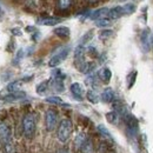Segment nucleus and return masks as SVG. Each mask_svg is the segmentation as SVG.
<instances>
[{
  "label": "nucleus",
  "mask_w": 153,
  "mask_h": 153,
  "mask_svg": "<svg viewBox=\"0 0 153 153\" xmlns=\"http://www.w3.org/2000/svg\"><path fill=\"white\" fill-rule=\"evenodd\" d=\"M57 135H58V140L62 144L67 143L70 137H71V133H72V130H73V124L70 119L65 118L60 121V124L58 125L57 127Z\"/></svg>",
  "instance_id": "nucleus-1"
},
{
  "label": "nucleus",
  "mask_w": 153,
  "mask_h": 153,
  "mask_svg": "<svg viewBox=\"0 0 153 153\" xmlns=\"http://www.w3.org/2000/svg\"><path fill=\"white\" fill-rule=\"evenodd\" d=\"M36 128H37L36 115L33 113H27V114L24 115V119H22V133L25 135V138L31 139L36 133Z\"/></svg>",
  "instance_id": "nucleus-2"
},
{
  "label": "nucleus",
  "mask_w": 153,
  "mask_h": 153,
  "mask_svg": "<svg viewBox=\"0 0 153 153\" xmlns=\"http://www.w3.org/2000/svg\"><path fill=\"white\" fill-rule=\"evenodd\" d=\"M45 126L48 132L54 131L58 127V113L54 110H47L45 113Z\"/></svg>",
  "instance_id": "nucleus-3"
},
{
  "label": "nucleus",
  "mask_w": 153,
  "mask_h": 153,
  "mask_svg": "<svg viewBox=\"0 0 153 153\" xmlns=\"http://www.w3.org/2000/svg\"><path fill=\"white\" fill-rule=\"evenodd\" d=\"M68 53H70V47H68V46L62 47L59 52H57L53 57L50 59V61H48V66H50V67H57L58 65H60V64L67 58Z\"/></svg>",
  "instance_id": "nucleus-4"
},
{
  "label": "nucleus",
  "mask_w": 153,
  "mask_h": 153,
  "mask_svg": "<svg viewBox=\"0 0 153 153\" xmlns=\"http://www.w3.org/2000/svg\"><path fill=\"white\" fill-rule=\"evenodd\" d=\"M12 141V132L6 123H0V143L1 145Z\"/></svg>",
  "instance_id": "nucleus-5"
},
{
  "label": "nucleus",
  "mask_w": 153,
  "mask_h": 153,
  "mask_svg": "<svg viewBox=\"0 0 153 153\" xmlns=\"http://www.w3.org/2000/svg\"><path fill=\"white\" fill-rule=\"evenodd\" d=\"M140 40H141V44H143V47H144L145 52H147L152 46L151 45V31H150V28H145L141 32Z\"/></svg>",
  "instance_id": "nucleus-6"
},
{
  "label": "nucleus",
  "mask_w": 153,
  "mask_h": 153,
  "mask_svg": "<svg viewBox=\"0 0 153 153\" xmlns=\"http://www.w3.org/2000/svg\"><path fill=\"white\" fill-rule=\"evenodd\" d=\"M70 90H71L72 96L74 97L76 100H79V101H81V100H82V96H84V88H82V86H81L79 82H73V84L71 85Z\"/></svg>",
  "instance_id": "nucleus-7"
},
{
  "label": "nucleus",
  "mask_w": 153,
  "mask_h": 153,
  "mask_svg": "<svg viewBox=\"0 0 153 153\" xmlns=\"http://www.w3.org/2000/svg\"><path fill=\"white\" fill-rule=\"evenodd\" d=\"M26 97V93L22 92V91H18V92H12V93H8L6 96H4L2 100L4 101H7V102H12V101H18L21 100Z\"/></svg>",
  "instance_id": "nucleus-8"
},
{
  "label": "nucleus",
  "mask_w": 153,
  "mask_h": 153,
  "mask_svg": "<svg viewBox=\"0 0 153 153\" xmlns=\"http://www.w3.org/2000/svg\"><path fill=\"white\" fill-rule=\"evenodd\" d=\"M59 22H61L60 18H54V17H46V18H39L37 20L38 25H44V26H54Z\"/></svg>",
  "instance_id": "nucleus-9"
},
{
  "label": "nucleus",
  "mask_w": 153,
  "mask_h": 153,
  "mask_svg": "<svg viewBox=\"0 0 153 153\" xmlns=\"http://www.w3.org/2000/svg\"><path fill=\"white\" fill-rule=\"evenodd\" d=\"M108 19L111 20H115V19H119L121 18L123 16H125L124 13V10H123V6H115L113 8H111L108 11Z\"/></svg>",
  "instance_id": "nucleus-10"
},
{
  "label": "nucleus",
  "mask_w": 153,
  "mask_h": 153,
  "mask_svg": "<svg viewBox=\"0 0 153 153\" xmlns=\"http://www.w3.org/2000/svg\"><path fill=\"white\" fill-rule=\"evenodd\" d=\"M108 8L107 7H101V8H98L96 11H93L92 13H91V16H90V19L92 20H99V19H102V18H105L107 14H108Z\"/></svg>",
  "instance_id": "nucleus-11"
},
{
  "label": "nucleus",
  "mask_w": 153,
  "mask_h": 153,
  "mask_svg": "<svg viewBox=\"0 0 153 153\" xmlns=\"http://www.w3.org/2000/svg\"><path fill=\"white\" fill-rule=\"evenodd\" d=\"M100 98H101V100L104 102H112V101H114V98H115L114 91L111 87H107V88H105L102 91Z\"/></svg>",
  "instance_id": "nucleus-12"
},
{
  "label": "nucleus",
  "mask_w": 153,
  "mask_h": 153,
  "mask_svg": "<svg viewBox=\"0 0 153 153\" xmlns=\"http://www.w3.org/2000/svg\"><path fill=\"white\" fill-rule=\"evenodd\" d=\"M97 65L93 61H85L81 66H80V72L84 74H92V72L96 70Z\"/></svg>",
  "instance_id": "nucleus-13"
},
{
  "label": "nucleus",
  "mask_w": 153,
  "mask_h": 153,
  "mask_svg": "<svg viewBox=\"0 0 153 153\" xmlns=\"http://www.w3.org/2000/svg\"><path fill=\"white\" fill-rule=\"evenodd\" d=\"M50 85L52 87V90L54 92H58V93H61L65 91V85H64V80L61 79H52L50 81Z\"/></svg>",
  "instance_id": "nucleus-14"
},
{
  "label": "nucleus",
  "mask_w": 153,
  "mask_h": 153,
  "mask_svg": "<svg viewBox=\"0 0 153 153\" xmlns=\"http://www.w3.org/2000/svg\"><path fill=\"white\" fill-rule=\"evenodd\" d=\"M98 76L100 78V80H101L102 82L107 84V82H110V80H111V78H112V71H111L108 67H104V68H101V70L99 71Z\"/></svg>",
  "instance_id": "nucleus-15"
},
{
  "label": "nucleus",
  "mask_w": 153,
  "mask_h": 153,
  "mask_svg": "<svg viewBox=\"0 0 153 153\" xmlns=\"http://www.w3.org/2000/svg\"><path fill=\"white\" fill-rule=\"evenodd\" d=\"M53 32H54L56 36H58L59 38H61V39H67L71 36V31H70V28L66 27V26H59L57 28H54Z\"/></svg>",
  "instance_id": "nucleus-16"
},
{
  "label": "nucleus",
  "mask_w": 153,
  "mask_h": 153,
  "mask_svg": "<svg viewBox=\"0 0 153 153\" xmlns=\"http://www.w3.org/2000/svg\"><path fill=\"white\" fill-rule=\"evenodd\" d=\"M45 101L48 102V104H53V105H61V106H67V107L70 106L68 104H65L60 97H57V96L47 97V98L45 99Z\"/></svg>",
  "instance_id": "nucleus-17"
},
{
  "label": "nucleus",
  "mask_w": 153,
  "mask_h": 153,
  "mask_svg": "<svg viewBox=\"0 0 153 153\" xmlns=\"http://www.w3.org/2000/svg\"><path fill=\"white\" fill-rule=\"evenodd\" d=\"M48 88H50V81L48 80L42 81V82H40L37 86V93H38L39 96H44L48 91Z\"/></svg>",
  "instance_id": "nucleus-18"
},
{
  "label": "nucleus",
  "mask_w": 153,
  "mask_h": 153,
  "mask_svg": "<svg viewBox=\"0 0 153 153\" xmlns=\"http://www.w3.org/2000/svg\"><path fill=\"white\" fill-rule=\"evenodd\" d=\"M87 140V138H86V135L84 133H79L78 135L76 137V139H74V146H76V150H80L81 149V146L84 145V143Z\"/></svg>",
  "instance_id": "nucleus-19"
},
{
  "label": "nucleus",
  "mask_w": 153,
  "mask_h": 153,
  "mask_svg": "<svg viewBox=\"0 0 153 153\" xmlns=\"http://www.w3.org/2000/svg\"><path fill=\"white\" fill-rule=\"evenodd\" d=\"M86 98H87V100H88L90 102H92V104H98V102H99V96L97 94V92L94 90L87 91Z\"/></svg>",
  "instance_id": "nucleus-20"
},
{
  "label": "nucleus",
  "mask_w": 153,
  "mask_h": 153,
  "mask_svg": "<svg viewBox=\"0 0 153 153\" xmlns=\"http://www.w3.org/2000/svg\"><path fill=\"white\" fill-rule=\"evenodd\" d=\"M79 151L81 153H93V144H92V141L87 139Z\"/></svg>",
  "instance_id": "nucleus-21"
},
{
  "label": "nucleus",
  "mask_w": 153,
  "mask_h": 153,
  "mask_svg": "<svg viewBox=\"0 0 153 153\" xmlns=\"http://www.w3.org/2000/svg\"><path fill=\"white\" fill-rule=\"evenodd\" d=\"M123 10H124V13L125 14H133L137 10V6L134 5L133 2H127L123 6Z\"/></svg>",
  "instance_id": "nucleus-22"
},
{
  "label": "nucleus",
  "mask_w": 153,
  "mask_h": 153,
  "mask_svg": "<svg viewBox=\"0 0 153 153\" xmlns=\"http://www.w3.org/2000/svg\"><path fill=\"white\" fill-rule=\"evenodd\" d=\"M93 38V31H88L87 33H85L81 39H80V41H79V45H81V46H85L88 41H91Z\"/></svg>",
  "instance_id": "nucleus-23"
},
{
  "label": "nucleus",
  "mask_w": 153,
  "mask_h": 153,
  "mask_svg": "<svg viewBox=\"0 0 153 153\" xmlns=\"http://www.w3.org/2000/svg\"><path fill=\"white\" fill-rule=\"evenodd\" d=\"M106 119H107V121L108 123H111V124H118V120H119V114L115 112V111H112V112H108L107 114H106Z\"/></svg>",
  "instance_id": "nucleus-24"
},
{
  "label": "nucleus",
  "mask_w": 153,
  "mask_h": 153,
  "mask_svg": "<svg viewBox=\"0 0 153 153\" xmlns=\"http://www.w3.org/2000/svg\"><path fill=\"white\" fill-rule=\"evenodd\" d=\"M20 80H16V81H12V82H10L8 85H7V91L10 92V93H12V92H18L20 88Z\"/></svg>",
  "instance_id": "nucleus-25"
},
{
  "label": "nucleus",
  "mask_w": 153,
  "mask_h": 153,
  "mask_svg": "<svg viewBox=\"0 0 153 153\" xmlns=\"http://www.w3.org/2000/svg\"><path fill=\"white\" fill-rule=\"evenodd\" d=\"M97 128H98V131L102 134L105 138H107L108 140L113 141V137H112V134L108 132V130H107V128H106L104 125H98V127H97Z\"/></svg>",
  "instance_id": "nucleus-26"
},
{
  "label": "nucleus",
  "mask_w": 153,
  "mask_h": 153,
  "mask_svg": "<svg viewBox=\"0 0 153 153\" xmlns=\"http://www.w3.org/2000/svg\"><path fill=\"white\" fill-rule=\"evenodd\" d=\"M85 82H86V85H88V86H91V87H97V86H98L97 76L96 74H88V76H87L86 80H85Z\"/></svg>",
  "instance_id": "nucleus-27"
},
{
  "label": "nucleus",
  "mask_w": 153,
  "mask_h": 153,
  "mask_svg": "<svg viewBox=\"0 0 153 153\" xmlns=\"http://www.w3.org/2000/svg\"><path fill=\"white\" fill-rule=\"evenodd\" d=\"M111 24H112V20L108 19V18H102V19H99L96 21L97 27H108Z\"/></svg>",
  "instance_id": "nucleus-28"
},
{
  "label": "nucleus",
  "mask_w": 153,
  "mask_h": 153,
  "mask_svg": "<svg viewBox=\"0 0 153 153\" xmlns=\"http://www.w3.org/2000/svg\"><path fill=\"white\" fill-rule=\"evenodd\" d=\"M65 76H66L65 73L61 70H59V68H54L52 71V79H61V80H64Z\"/></svg>",
  "instance_id": "nucleus-29"
},
{
  "label": "nucleus",
  "mask_w": 153,
  "mask_h": 153,
  "mask_svg": "<svg viewBox=\"0 0 153 153\" xmlns=\"http://www.w3.org/2000/svg\"><path fill=\"white\" fill-rule=\"evenodd\" d=\"M2 151L4 153H14V145H13V141H10L7 144H4L2 145Z\"/></svg>",
  "instance_id": "nucleus-30"
},
{
  "label": "nucleus",
  "mask_w": 153,
  "mask_h": 153,
  "mask_svg": "<svg viewBox=\"0 0 153 153\" xmlns=\"http://www.w3.org/2000/svg\"><path fill=\"white\" fill-rule=\"evenodd\" d=\"M137 71H133V72H131L128 76H127V80H128V84H127V87L128 88H131L132 86L134 85V82H135V79H137Z\"/></svg>",
  "instance_id": "nucleus-31"
},
{
  "label": "nucleus",
  "mask_w": 153,
  "mask_h": 153,
  "mask_svg": "<svg viewBox=\"0 0 153 153\" xmlns=\"http://www.w3.org/2000/svg\"><path fill=\"white\" fill-rule=\"evenodd\" d=\"M112 34H113V31L112 30H102L99 33V38L101 39V40H106V39L110 38Z\"/></svg>",
  "instance_id": "nucleus-32"
},
{
  "label": "nucleus",
  "mask_w": 153,
  "mask_h": 153,
  "mask_svg": "<svg viewBox=\"0 0 153 153\" xmlns=\"http://www.w3.org/2000/svg\"><path fill=\"white\" fill-rule=\"evenodd\" d=\"M71 2H72V0H59L58 6H59L60 10H66L71 6Z\"/></svg>",
  "instance_id": "nucleus-33"
},
{
  "label": "nucleus",
  "mask_w": 153,
  "mask_h": 153,
  "mask_svg": "<svg viewBox=\"0 0 153 153\" xmlns=\"http://www.w3.org/2000/svg\"><path fill=\"white\" fill-rule=\"evenodd\" d=\"M24 56H25V52H24V50L21 48V50H19V51L17 52V56H16V58H14V61H13V64H14V65H18L20 60L24 58Z\"/></svg>",
  "instance_id": "nucleus-34"
},
{
  "label": "nucleus",
  "mask_w": 153,
  "mask_h": 153,
  "mask_svg": "<svg viewBox=\"0 0 153 153\" xmlns=\"http://www.w3.org/2000/svg\"><path fill=\"white\" fill-rule=\"evenodd\" d=\"M12 33H13L14 36H21V34H22L19 28H12Z\"/></svg>",
  "instance_id": "nucleus-35"
},
{
  "label": "nucleus",
  "mask_w": 153,
  "mask_h": 153,
  "mask_svg": "<svg viewBox=\"0 0 153 153\" xmlns=\"http://www.w3.org/2000/svg\"><path fill=\"white\" fill-rule=\"evenodd\" d=\"M87 51H88V53H90L91 56H92V54H93V56H97V52H96V48H94V47H88Z\"/></svg>",
  "instance_id": "nucleus-36"
},
{
  "label": "nucleus",
  "mask_w": 153,
  "mask_h": 153,
  "mask_svg": "<svg viewBox=\"0 0 153 153\" xmlns=\"http://www.w3.org/2000/svg\"><path fill=\"white\" fill-rule=\"evenodd\" d=\"M57 153H70V151L67 149H61V150L57 151Z\"/></svg>",
  "instance_id": "nucleus-37"
},
{
  "label": "nucleus",
  "mask_w": 153,
  "mask_h": 153,
  "mask_svg": "<svg viewBox=\"0 0 153 153\" xmlns=\"http://www.w3.org/2000/svg\"><path fill=\"white\" fill-rule=\"evenodd\" d=\"M0 153H4V151H2V150H0Z\"/></svg>",
  "instance_id": "nucleus-38"
},
{
  "label": "nucleus",
  "mask_w": 153,
  "mask_h": 153,
  "mask_svg": "<svg viewBox=\"0 0 153 153\" xmlns=\"http://www.w3.org/2000/svg\"><path fill=\"white\" fill-rule=\"evenodd\" d=\"M0 14H1V7H0Z\"/></svg>",
  "instance_id": "nucleus-39"
}]
</instances>
